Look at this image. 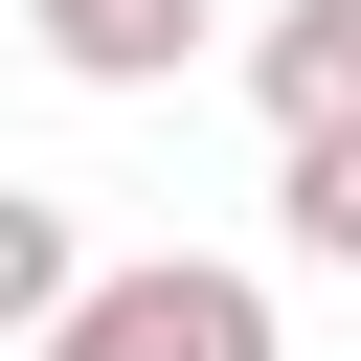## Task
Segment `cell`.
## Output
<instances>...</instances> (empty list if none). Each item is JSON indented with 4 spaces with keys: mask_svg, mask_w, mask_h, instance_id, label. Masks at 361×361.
I'll list each match as a JSON object with an SVG mask.
<instances>
[{
    "mask_svg": "<svg viewBox=\"0 0 361 361\" xmlns=\"http://www.w3.org/2000/svg\"><path fill=\"white\" fill-rule=\"evenodd\" d=\"M45 361H271V293L203 271V248H158V271H68Z\"/></svg>",
    "mask_w": 361,
    "mask_h": 361,
    "instance_id": "6da1fadb",
    "label": "cell"
},
{
    "mask_svg": "<svg viewBox=\"0 0 361 361\" xmlns=\"http://www.w3.org/2000/svg\"><path fill=\"white\" fill-rule=\"evenodd\" d=\"M248 90H271V135H361V0H271Z\"/></svg>",
    "mask_w": 361,
    "mask_h": 361,
    "instance_id": "7a4b0ae2",
    "label": "cell"
},
{
    "mask_svg": "<svg viewBox=\"0 0 361 361\" xmlns=\"http://www.w3.org/2000/svg\"><path fill=\"white\" fill-rule=\"evenodd\" d=\"M23 23H45L68 90H158V68H203V0H23Z\"/></svg>",
    "mask_w": 361,
    "mask_h": 361,
    "instance_id": "3957f363",
    "label": "cell"
},
{
    "mask_svg": "<svg viewBox=\"0 0 361 361\" xmlns=\"http://www.w3.org/2000/svg\"><path fill=\"white\" fill-rule=\"evenodd\" d=\"M271 248L361 271V135H271Z\"/></svg>",
    "mask_w": 361,
    "mask_h": 361,
    "instance_id": "277c9868",
    "label": "cell"
},
{
    "mask_svg": "<svg viewBox=\"0 0 361 361\" xmlns=\"http://www.w3.org/2000/svg\"><path fill=\"white\" fill-rule=\"evenodd\" d=\"M68 271H90V248H68V203H45V180H0V338H45V316H68Z\"/></svg>",
    "mask_w": 361,
    "mask_h": 361,
    "instance_id": "5b68a950",
    "label": "cell"
}]
</instances>
